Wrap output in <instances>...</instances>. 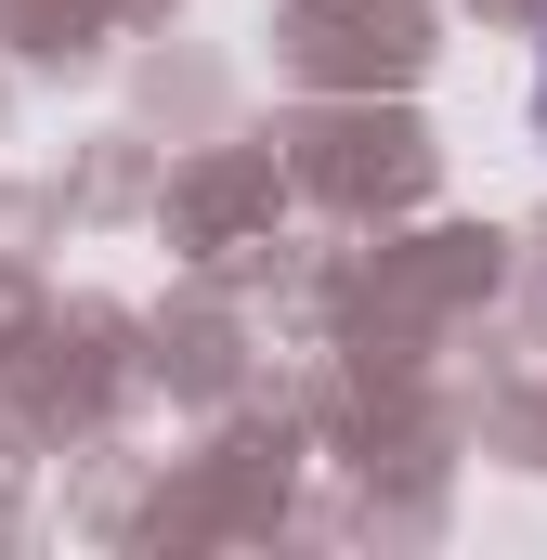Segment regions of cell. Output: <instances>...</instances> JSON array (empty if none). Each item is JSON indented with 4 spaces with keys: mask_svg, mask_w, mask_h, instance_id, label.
Instances as JSON below:
<instances>
[{
    "mask_svg": "<svg viewBox=\"0 0 547 560\" xmlns=\"http://www.w3.org/2000/svg\"><path fill=\"white\" fill-rule=\"evenodd\" d=\"M535 143H547V39H535Z\"/></svg>",
    "mask_w": 547,
    "mask_h": 560,
    "instance_id": "obj_1",
    "label": "cell"
}]
</instances>
